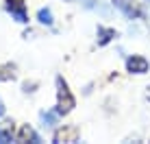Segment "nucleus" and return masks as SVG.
<instances>
[{"label": "nucleus", "mask_w": 150, "mask_h": 144, "mask_svg": "<svg viewBox=\"0 0 150 144\" xmlns=\"http://www.w3.org/2000/svg\"><path fill=\"white\" fill-rule=\"evenodd\" d=\"M28 140L30 142H39V138L35 135V131L30 129L28 125H24L22 129H20V133H18V142H28Z\"/></svg>", "instance_id": "obj_7"}, {"label": "nucleus", "mask_w": 150, "mask_h": 144, "mask_svg": "<svg viewBox=\"0 0 150 144\" xmlns=\"http://www.w3.org/2000/svg\"><path fill=\"white\" fill-rule=\"evenodd\" d=\"M7 11L15 18V22L20 24H26L28 22V15H26V4L22 2V0H7Z\"/></svg>", "instance_id": "obj_2"}, {"label": "nucleus", "mask_w": 150, "mask_h": 144, "mask_svg": "<svg viewBox=\"0 0 150 144\" xmlns=\"http://www.w3.org/2000/svg\"><path fill=\"white\" fill-rule=\"evenodd\" d=\"M76 140H79V127H74V125H68V127H63V129H59L54 133L57 144H72Z\"/></svg>", "instance_id": "obj_3"}, {"label": "nucleus", "mask_w": 150, "mask_h": 144, "mask_svg": "<svg viewBox=\"0 0 150 144\" xmlns=\"http://www.w3.org/2000/svg\"><path fill=\"white\" fill-rule=\"evenodd\" d=\"M59 109H52V111H46V114H41V120H44V127H52L57 122V118H59Z\"/></svg>", "instance_id": "obj_9"}, {"label": "nucleus", "mask_w": 150, "mask_h": 144, "mask_svg": "<svg viewBox=\"0 0 150 144\" xmlns=\"http://www.w3.org/2000/svg\"><path fill=\"white\" fill-rule=\"evenodd\" d=\"M113 7H117L126 18H137L139 15V7L135 4V0H113Z\"/></svg>", "instance_id": "obj_5"}, {"label": "nucleus", "mask_w": 150, "mask_h": 144, "mask_svg": "<svg viewBox=\"0 0 150 144\" xmlns=\"http://www.w3.org/2000/svg\"><path fill=\"white\" fill-rule=\"evenodd\" d=\"M113 37H117V35H115V31H113V29H107V26H98V44H100V46L109 44Z\"/></svg>", "instance_id": "obj_6"}, {"label": "nucleus", "mask_w": 150, "mask_h": 144, "mask_svg": "<svg viewBox=\"0 0 150 144\" xmlns=\"http://www.w3.org/2000/svg\"><path fill=\"white\" fill-rule=\"evenodd\" d=\"M126 68H128V72H135V74H144V72H148L150 63H148V59L139 57V55H133V57H128V59H126Z\"/></svg>", "instance_id": "obj_4"}, {"label": "nucleus", "mask_w": 150, "mask_h": 144, "mask_svg": "<svg viewBox=\"0 0 150 144\" xmlns=\"http://www.w3.org/2000/svg\"><path fill=\"white\" fill-rule=\"evenodd\" d=\"M37 20L41 24H46V26H50V24L54 22L52 20V11H50V9H39L37 11Z\"/></svg>", "instance_id": "obj_10"}, {"label": "nucleus", "mask_w": 150, "mask_h": 144, "mask_svg": "<svg viewBox=\"0 0 150 144\" xmlns=\"http://www.w3.org/2000/svg\"><path fill=\"white\" fill-rule=\"evenodd\" d=\"M4 114V107H2V103H0V116H2Z\"/></svg>", "instance_id": "obj_11"}, {"label": "nucleus", "mask_w": 150, "mask_h": 144, "mask_svg": "<svg viewBox=\"0 0 150 144\" xmlns=\"http://www.w3.org/2000/svg\"><path fill=\"white\" fill-rule=\"evenodd\" d=\"M13 140V122H4L0 125V144H7Z\"/></svg>", "instance_id": "obj_8"}, {"label": "nucleus", "mask_w": 150, "mask_h": 144, "mask_svg": "<svg viewBox=\"0 0 150 144\" xmlns=\"http://www.w3.org/2000/svg\"><path fill=\"white\" fill-rule=\"evenodd\" d=\"M57 109L61 116L70 114L74 109V96H72L68 83L63 81V76H57Z\"/></svg>", "instance_id": "obj_1"}]
</instances>
